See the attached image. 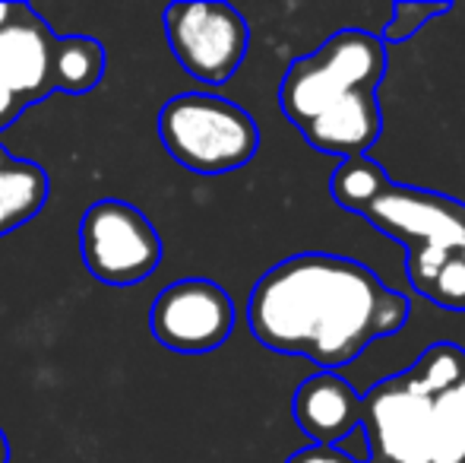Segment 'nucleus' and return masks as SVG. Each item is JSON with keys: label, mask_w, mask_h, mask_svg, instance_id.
Returning <instances> with one entry per match:
<instances>
[{"label": "nucleus", "mask_w": 465, "mask_h": 463, "mask_svg": "<svg viewBox=\"0 0 465 463\" xmlns=\"http://www.w3.org/2000/svg\"><path fill=\"white\" fill-rule=\"evenodd\" d=\"M409 321V298L371 267L339 254H294L257 279L247 302L251 334L263 347L304 356L320 371L355 362L371 343Z\"/></svg>", "instance_id": "f257e3e1"}, {"label": "nucleus", "mask_w": 465, "mask_h": 463, "mask_svg": "<svg viewBox=\"0 0 465 463\" xmlns=\"http://www.w3.org/2000/svg\"><path fill=\"white\" fill-rule=\"evenodd\" d=\"M386 74V45L364 29H345L326 38L313 55L285 70L279 106L294 127H304L323 108L351 93H377Z\"/></svg>", "instance_id": "f03ea898"}, {"label": "nucleus", "mask_w": 465, "mask_h": 463, "mask_svg": "<svg viewBox=\"0 0 465 463\" xmlns=\"http://www.w3.org/2000/svg\"><path fill=\"white\" fill-rule=\"evenodd\" d=\"M159 136L174 162L200 175L247 166L260 149L257 121L213 93H184L159 112Z\"/></svg>", "instance_id": "7ed1b4c3"}, {"label": "nucleus", "mask_w": 465, "mask_h": 463, "mask_svg": "<svg viewBox=\"0 0 465 463\" xmlns=\"http://www.w3.org/2000/svg\"><path fill=\"white\" fill-rule=\"evenodd\" d=\"M361 216L409 245V279L421 296L450 257H465V206L447 194L390 185Z\"/></svg>", "instance_id": "20e7f679"}, {"label": "nucleus", "mask_w": 465, "mask_h": 463, "mask_svg": "<svg viewBox=\"0 0 465 463\" xmlns=\"http://www.w3.org/2000/svg\"><path fill=\"white\" fill-rule=\"evenodd\" d=\"M165 38L174 61L193 80L222 86L244 64L251 29L232 4L181 0L165 10Z\"/></svg>", "instance_id": "39448f33"}, {"label": "nucleus", "mask_w": 465, "mask_h": 463, "mask_svg": "<svg viewBox=\"0 0 465 463\" xmlns=\"http://www.w3.org/2000/svg\"><path fill=\"white\" fill-rule=\"evenodd\" d=\"M83 264L104 286H136L162 264V238L143 210L98 200L80 223Z\"/></svg>", "instance_id": "423d86ee"}, {"label": "nucleus", "mask_w": 465, "mask_h": 463, "mask_svg": "<svg viewBox=\"0 0 465 463\" xmlns=\"http://www.w3.org/2000/svg\"><path fill=\"white\" fill-rule=\"evenodd\" d=\"M149 330L162 347L174 352L219 349L234 330V302L213 279H178L153 302Z\"/></svg>", "instance_id": "0eeeda50"}, {"label": "nucleus", "mask_w": 465, "mask_h": 463, "mask_svg": "<svg viewBox=\"0 0 465 463\" xmlns=\"http://www.w3.org/2000/svg\"><path fill=\"white\" fill-rule=\"evenodd\" d=\"M361 428L377 463H430V400L402 375L361 397Z\"/></svg>", "instance_id": "6e6552de"}, {"label": "nucleus", "mask_w": 465, "mask_h": 463, "mask_svg": "<svg viewBox=\"0 0 465 463\" xmlns=\"http://www.w3.org/2000/svg\"><path fill=\"white\" fill-rule=\"evenodd\" d=\"M57 35L29 4H16L10 23L0 29V86L25 106L51 93V55Z\"/></svg>", "instance_id": "1a4fd4ad"}, {"label": "nucleus", "mask_w": 465, "mask_h": 463, "mask_svg": "<svg viewBox=\"0 0 465 463\" xmlns=\"http://www.w3.org/2000/svg\"><path fill=\"white\" fill-rule=\"evenodd\" d=\"M292 416L313 445L339 448L361 428V397L336 371H317L294 390Z\"/></svg>", "instance_id": "9d476101"}, {"label": "nucleus", "mask_w": 465, "mask_h": 463, "mask_svg": "<svg viewBox=\"0 0 465 463\" xmlns=\"http://www.w3.org/2000/svg\"><path fill=\"white\" fill-rule=\"evenodd\" d=\"M298 130L317 153L339 156V159L364 156L380 140V130H383L377 93L342 96Z\"/></svg>", "instance_id": "9b49d317"}, {"label": "nucleus", "mask_w": 465, "mask_h": 463, "mask_svg": "<svg viewBox=\"0 0 465 463\" xmlns=\"http://www.w3.org/2000/svg\"><path fill=\"white\" fill-rule=\"evenodd\" d=\"M48 200V175L29 159H16L0 146V235L16 232L38 216Z\"/></svg>", "instance_id": "f8f14e48"}, {"label": "nucleus", "mask_w": 465, "mask_h": 463, "mask_svg": "<svg viewBox=\"0 0 465 463\" xmlns=\"http://www.w3.org/2000/svg\"><path fill=\"white\" fill-rule=\"evenodd\" d=\"M104 76V48L89 35H67L54 42L51 55V89L89 93Z\"/></svg>", "instance_id": "ddd939ff"}, {"label": "nucleus", "mask_w": 465, "mask_h": 463, "mask_svg": "<svg viewBox=\"0 0 465 463\" xmlns=\"http://www.w3.org/2000/svg\"><path fill=\"white\" fill-rule=\"evenodd\" d=\"M430 463H465V377L430 400Z\"/></svg>", "instance_id": "4468645a"}, {"label": "nucleus", "mask_w": 465, "mask_h": 463, "mask_svg": "<svg viewBox=\"0 0 465 463\" xmlns=\"http://www.w3.org/2000/svg\"><path fill=\"white\" fill-rule=\"evenodd\" d=\"M392 181L386 172L371 159V156H355V159H342L330 178V191L342 210L364 213L380 194L390 187Z\"/></svg>", "instance_id": "2eb2a0df"}, {"label": "nucleus", "mask_w": 465, "mask_h": 463, "mask_svg": "<svg viewBox=\"0 0 465 463\" xmlns=\"http://www.w3.org/2000/svg\"><path fill=\"white\" fill-rule=\"evenodd\" d=\"M402 377L418 394L434 400L465 377V349L453 347V343H437V347L424 349L421 358L409 371H402Z\"/></svg>", "instance_id": "dca6fc26"}, {"label": "nucleus", "mask_w": 465, "mask_h": 463, "mask_svg": "<svg viewBox=\"0 0 465 463\" xmlns=\"http://www.w3.org/2000/svg\"><path fill=\"white\" fill-rule=\"evenodd\" d=\"M443 13H450V4H396L380 42H409L415 32H421L430 19L443 16Z\"/></svg>", "instance_id": "f3484780"}, {"label": "nucleus", "mask_w": 465, "mask_h": 463, "mask_svg": "<svg viewBox=\"0 0 465 463\" xmlns=\"http://www.w3.org/2000/svg\"><path fill=\"white\" fill-rule=\"evenodd\" d=\"M424 298L443 305V308H465V257L456 254L447 264L437 270V277L430 279Z\"/></svg>", "instance_id": "a211bd4d"}, {"label": "nucleus", "mask_w": 465, "mask_h": 463, "mask_svg": "<svg viewBox=\"0 0 465 463\" xmlns=\"http://www.w3.org/2000/svg\"><path fill=\"white\" fill-rule=\"evenodd\" d=\"M285 463H358L351 454H345L342 448L330 445H307L301 451H294Z\"/></svg>", "instance_id": "6ab92c4d"}, {"label": "nucleus", "mask_w": 465, "mask_h": 463, "mask_svg": "<svg viewBox=\"0 0 465 463\" xmlns=\"http://www.w3.org/2000/svg\"><path fill=\"white\" fill-rule=\"evenodd\" d=\"M23 112H25V102L16 99L10 89L0 86V134H4L6 127H13V121H16Z\"/></svg>", "instance_id": "aec40b11"}, {"label": "nucleus", "mask_w": 465, "mask_h": 463, "mask_svg": "<svg viewBox=\"0 0 465 463\" xmlns=\"http://www.w3.org/2000/svg\"><path fill=\"white\" fill-rule=\"evenodd\" d=\"M13 10H16V4H0V29H4V25L10 23Z\"/></svg>", "instance_id": "412c9836"}, {"label": "nucleus", "mask_w": 465, "mask_h": 463, "mask_svg": "<svg viewBox=\"0 0 465 463\" xmlns=\"http://www.w3.org/2000/svg\"><path fill=\"white\" fill-rule=\"evenodd\" d=\"M0 463H10V445H6L4 432H0Z\"/></svg>", "instance_id": "4be33fe9"}]
</instances>
